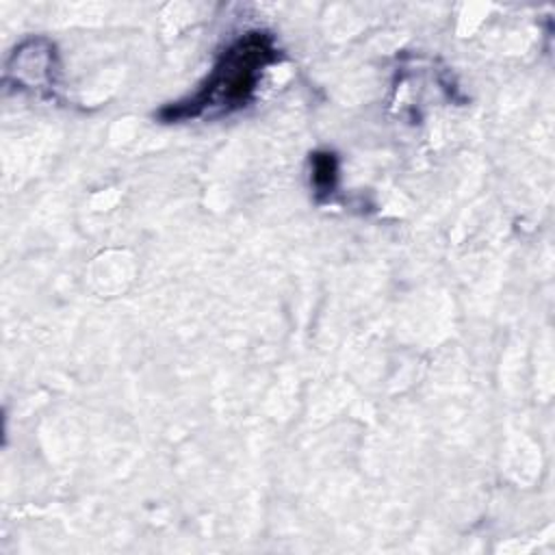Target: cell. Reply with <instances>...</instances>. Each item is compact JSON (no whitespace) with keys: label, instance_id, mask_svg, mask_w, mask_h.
Wrapping results in <instances>:
<instances>
[{"label":"cell","instance_id":"1","mask_svg":"<svg viewBox=\"0 0 555 555\" xmlns=\"http://www.w3.org/2000/svg\"><path fill=\"white\" fill-rule=\"evenodd\" d=\"M273 59L275 48L271 37L264 33L245 35L221 54L215 69L208 74L206 82L193 98L167 106L160 117L173 121L197 117L206 111H232L243 106L254 93L260 72Z\"/></svg>","mask_w":555,"mask_h":555},{"label":"cell","instance_id":"2","mask_svg":"<svg viewBox=\"0 0 555 555\" xmlns=\"http://www.w3.org/2000/svg\"><path fill=\"white\" fill-rule=\"evenodd\" d=\"M334 173H336V167H334L332 154H319L314 158V184L321 191H330L334 184Z\"/></svg>","mask_w":555,"mask_h":555}]
</instances>
